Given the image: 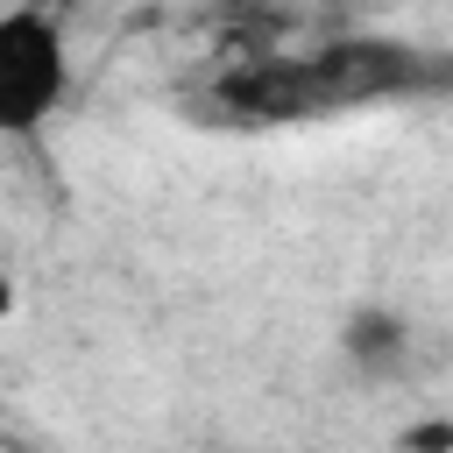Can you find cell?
<instances>
[{
    "label": "cell",
    "mask_w": 453,
    "mask_h": 453,
    "mask_svg": "<svg viewBox=\"0 0 453 453\" xmlns=\"http://www.w3.org/2000/svg\"><path fill=\"white\" fill-rule=\"evenodd\" d=\"M403 446H453V425H418L403 432Z\"/></svg>",
    "instance_id": "obj_3"
},
{
    "label": "cell",
    "mask_w": 453,
    "mask_h": 453,
    "mask_svg": "<svg viewBox=\"0 0 453 453\" xmlns=\"http://www.w3.org/2000/svg\"><path fill=\"white\" fill-rule=\"evenodd\" d=\"M0 319H14V276L0 269Z\"/></svg>",
    "instance_id": "obj_4"
},
{
    "label": "cell",
    "mask_w": 453,
    "mask_h": 453,
    "mask_svg": "<svg viewBox=\"0 0 453 453\" xmlns=\"http://www.w3.org/2000/svg\"><path fill=\"white\" fill-rule=\"evenodd\" d=\"M71 92V42L57 14L7 7L0 14V134H35Z\"/></svg>",
    "instance_id": "obj_1"
},
{
    "label": "cell",
    "mask_w": 453,
    "mask_h": 453,
    "mask_svg": "<svg viewBox=\"0 0 453 453\" xmlns=\"http://www.w3.org/2000/svg\"><path fill=\"white\" fill-rule=\"evenodd\" d=\"M340 354H347L354 375L389 382V375L411 361V319H403L396 304H354L347 326H340Z\"/></svg>",
    "instance_id": "obj_2"
}]
</instances>
